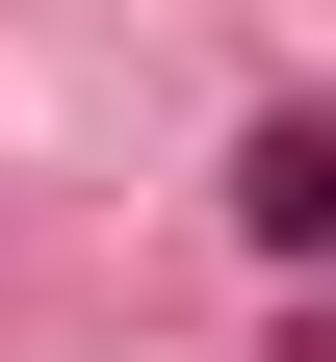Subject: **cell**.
Returning a JSON list of instances; mask_svg holds the SVG:
<instances>
[{"mask_svg":"<svg viewBox=\"0 0 336 362\" xmlns=\"http://www.w3.org/2000/svg\"><path fill=\"white\" fill-rule=\"evenodd\" d=\"M233 207H259V259H336V129H311V104H284V129H259V156H233Z\"/></svg>","mask_w":336,"mask_h":362,"instance_id":"obj_1","label":"cell"}]
</instances>
